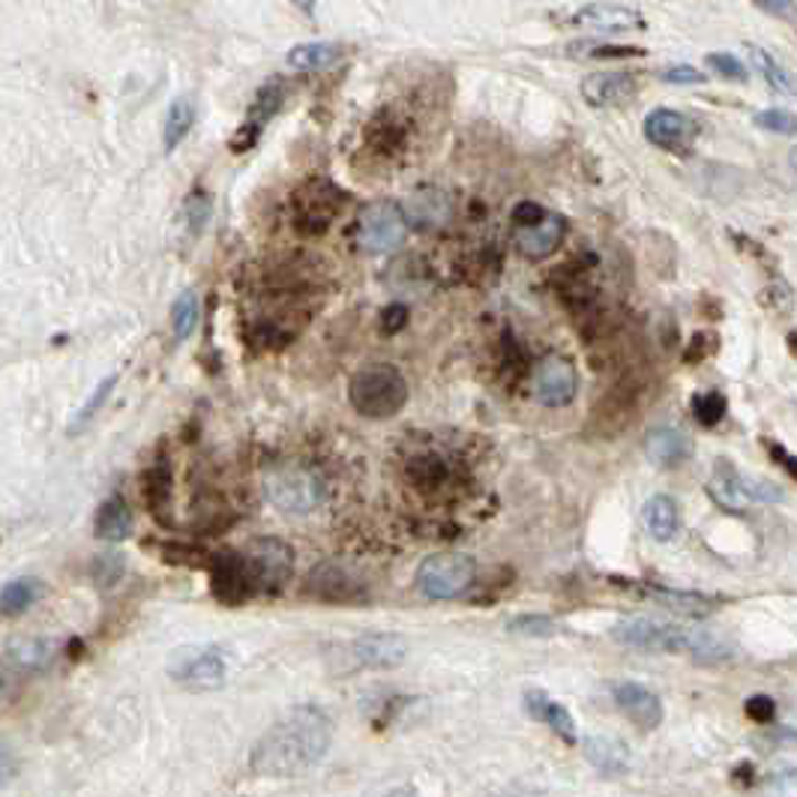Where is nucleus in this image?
<instances>
[{"mask_svg":"<svg viewBox=\"0 0 797 797\" xmlns=\"http://www.w3.org/2000/svg\"><path fill=\"white\" fill-rule=\"evenodd\" d=\"M369 585L357 576L354 570H348L339 561H321L312 573L306 576V594L321 603H333V606H348V603H360L366 599Z\"/></svg>","mask_w":797,"mask_h":797,"instance_id":"11","label":"nucleus"},{"mask_svg":"<svg viewBox=\"0 0 797 797\" xmlns=\"http://www.w3.org/2000/svg\"><path fill=\"white\" fill-rule=\"evenodd\" d=\"M585 758L591 762V765L597 767L599 774H606V776H618L629 767L627 744H620L618 737H606V734L587 737Z\"/></svg>","mask_w":797,"mask_h":797,"instance_id":"31","label":"nucleus"},{"mask_svg":"<svg viewBox=\"0 0 797 797\" xmlns=\"http://www.w3.org/2000/svg\"><path fill=\"white\" fill-rule=\"evenodd\" d=\"M159 555H162V561L171 566H204L213 552H204L201 545L174 543V540H171V543L159 545Z\"/></svg>","mask_w":797,"mask_h":797,"instance_id":"39","label":"nucleus"},{"mask_svg":"<svg viewBox=\"0 0 797 797\" xmlns=\"http://www.w3.org/2000/svg\"><path fill=\"white\" fill-rule=\"evenodd\" d=\"M201 321V304L195 291H183L171 306V330L178 342H187L189 336L195 333V327Z\"/></svg>","mask_w":797,"mask_h":797,"instance_id":"36","label":"nucleus"},{"mask_svg":"<svg viewBox=\"0 0 797 797\" xmlns=\"http://www.w3.org/2000/svg\"><path fill=\"white\" fill-rule=\"evenodd\" d=\"M645 528L657 543H671L678 531H681V513H678V503L669 495H653L645 510H641Z\"/></svg>","mask_w":797,"mask_h":797,"instance_id":"29","label":"nucleus"},{"mask_svg":"<svg viewBox=\"0 0 797 797\" xmlns=\"http://www.w3.org/2000/svg\"><path fill=\"white\" fill-rule=\"evenodd\" d=\"M524 711L531 713L536 723L549 725V729H552V732H555L557 737L564 741V744H576L578 741L576 720H573L564 704L555 702L549 692H543V690L524 692Z\"/></svg>","mask_w":797,"mask_h":797,"instance_id":"23","label":"nucleus"},{"mask_svg":"<svg viewBox=\"0 0 797 797\" xmlns=\"http://www.w3.org/2000/svg\"><path fill=\"white\" fill-rule=\"evenodd\" d=\"M762 444H765L767 456H771V459H774L776 465L783 468V471L791 474V477L797 480V456H791V453H788L786 447H783V444H779V440H774V438H762Z\"/></svg>","mask_w":797,"mask_h":797,"instance_id":"51","label":"nucleus"},{"mask_svg":"<svg viewBox=\"0 0 797 797\" xmlns=\"http://www.w3.org/2000/svg\"><path fill=\"white\" fill-rule=\"evenodd\" d=\"M45 597V582L36 576H21L10 578L3 591H0V608L7 618H15V615H24L33 603H40Z\"/></svg>","mask_w":797,"mask_h":797,"instance_id":"32","label":"nucleus"},{"mask_svg":"<svg viewBox=\"0 0 797 797\" xmlns=\"http://www.w3.org/2000/svg\"><path fill=\"white\" fill-rule=\"evenodd\" d=\"M498 354H501V375H510V381H513V378L524 375V366H528V354H524L522 348H519V342H516L510 330L503 333Z\"/></svg>","mask_w":797,"mask_h":797,"instance_id":"40","label":"nucleus"},{"mask_svg":"<svg viewBox=\"0 0 797 797\" xmlns=\"http://www.w3.org/2000/svg\"><path fill=\"white\" fill-rule=\"evenodd\" d=\"M171 678L183 690L210 692L220 690L225 683L229 666H225L220 648H195L189 650L187 657H178V662L171 666Z\"/></svg>","mask_w":797,"mask_h":797,"instance_id":"13","label":"nucleus"},{"mask_svg":"<svg viewBox=\"0 0 797 797\" xmlns=\"http://www.w3.org/2000/svg\"><path fill=\"white\" fill-rule=\"evenodd\" d=\"M246 564L258 594H276L291 578L294 549L279 536H258L246 545Z\"/></svg>","mask_w":797,"mask_h":797,"instance_id":"10","label":"nucleus"},{"mask_svg":"<svg viewBox=\"0 0 797 797\" xmlns=\"http://www.w3.org/2000/svg\"><path fill=\"white\" fill-rule=\"evenodd\" d=\"M510 633L516 636H555L561 624L552 618H545V615H522V618H513L507 624Z\"/></svg>","mask_w":797,"mask_h":797,"instance_id":"42","label":"nucleus"},{"mask_svg":"<svg viewBox=\"0 0 797 797\" xmlns=\"http://www.w3.org/2000/svg\"><path fill=\"white\" fill-rule=\"evenodd\" d=\"M192 124H195V99L192 96H180L168 108L166 129H162V145H166L168 153L189 136Z\"/></svg>","mask_w":797,"mask_h":797,"instance_id":"35","label":"nucleus"},{"mask_svg":"<svg viewBox=\"0 0 797 797\" xmlns=\"http://www.w3.org/2000/svg\"><path fill=\"white\" fill-rule=\"evenodd\" d=\"M708 495H711L713 501L720 503L723 510H729V513H744L753 501L758 503L783 501L779 486L765 480H750V477H744V474L734 468L732 461L725 459L716 461L713 477L708 480Z\"/></svg>","mask_w":797,"mask_h":797,"instance_id":"7","label":"nucleus"},{"mask_svg":"<svg viewBox=\"0 0 797 797\" xmlns=\"http://www.w3.org/2000/svg\"><path fill=\"white\" fill-rule=\"evenodd\" d=\"M94 531L99 540H111V543H120L132 534V513H129V507L120 495H111L96 507Z\"/></svg>","mask_w":797,"mask_h":797,"instance_id":"30","label":"nucleus"},{"mask_svg":"<svg viewBox=\"0 0 797 797\" xmlns=\"http://www.w3.org/2000/svg\"><path fill=\"white\" fill-rule=\"evenodd\" d=\"M578 393V372L573 360L561 354L543 357L534 369V396L545 408H566Z\"/></svg>","mask_w":797,"mask_h":797,"instance_id":"12","label":"nucleus"},{"mask_svg":"<svg viewBox=\"0 0 797 797\" xmlns=\"http://www.w3.org/2000/svg\"><path fill=\"white\" fill-rule=\"evenodd\" d=\"M294 7L306 15H315V7H318V0H294Z\"/></svg>","mask_w":797,"mask_h":797,"instance_id":"55","label":"nucleus"},{"mask_svg":"<svg viewBox=\"0 0 797 797\" xmlns=\"http://www.w3.org/2000/svg\"><path fill=\"white\" fill-rule=\"evenodd\" d=\"M771 788L783 795H797V767H783L771 776Z\"/></svg>","mask_w":797,"mask_h":797,"instance_id":"53","label":"nucleus"},{"mask_svg":"<svg viewBox=\"0 0 797 797\" xmlns=\"http://www.w3.org/2000/svg\"><path fill=\"white\" fill-rule=\"evenodd\" d=\"M716 348V336L713 333H695L687 346V354H683V363H702L704 357L713 354Z\"/></svg>","mask_w":797,"mask_h":797,"instance_id":"49","label":"nucleus"},{"mask_svg":"<svg viewBox=\"0 0 797 797\" xmlns=\"http://www.w3.org/2000/svg\"><path fill=\"white\" fill-rule=\"evenodd\" d=\"M645 453L653 465L660 468H678L683 461L692 456V440L683 435L681 429H669V426H660V429L648 432L645 438Z\"/></svg>","mask_w":797,"mask_h":797,"instance_id":"27","label":"nucleus"},{"mask_svg":"<svg viewBox=\"0 0 797 797\" xmlns=\"http://www.w3.org/2000/svg\"><path fill=\"white\" fill-rule=\"evenodd\" d=\"M612 585L629 594H639V597L657 599L660 606L671 608V612H681V615H704L711 612L720 599L708 597V594H692V591H671V587L650 585V582H636V578H618L612 576Z\"/></svg>","mask_w":797,"mask_h":797,"instance_id":"16","label":"nucleus"},{"mask_svg":"<svg viewBox=\"0 0 797 797\" xmlns=\"http://www.w3.org/2000/svg\"><path fill=\"white\" fill-rule=\"evenodd\" d=\"M662 78L671 84H702L704 75L699 70H692V66H671L662 73Z\"/></svg>","mask_w":797,"mask_h":797,"instance_id":"54","label":"nucleus"},{"mask_svg":"<svg viewBox=\"0 0 797 797\" xmlns=\"http://www.w3.org/2000/svg\"><path fill=\"white\" fill-rule=\"evenodd\" d=\"M477 582L474 557L461 552H438L417 566L414 585L426 599H459Z\"/></svg>","mask_w":797,"mask_h":797,"instance_id":"5","label":"nucleus"},{"mask_svg":"<svg viewBox=\"0 0 797 797\" xmlns=\"http://www.w3.org/2000/svg\"><path fill=\"white\" fill-rule=\"evenodd\" d=\"M639 91V82L633 73H591L582 82V96L585 103L597 105V108H612V105H624L629 103L633 96Z\"/></svg>","mask_w":797,"mask_h":797,"instance_id":"20","label":"nucleus"},{"mask_svg":"<svg viewBox=\"0 0 797 797\" xmlns=\"http://www.w3.org/2000/svg\"><path fill=\"white\" fill-rule=\"evenodd\" d=\"M699 136L695 120L671 108H657L645 117V138L662 150H687Z\"/></svg>","mask_w":797,"mask_h":797,"instance_id":"18","label":"nucleus"},{"mask_svg":"<svg viewBox=\"0 0 797 797\" xmlns=\"http://www.w3.org/2000/svg\"><path fill=\"white\" fill-rule=\"evenodd\" d=\"M791 304H795V294H791V288H788L786 283H774L765 291V306H771L774 312L786 315L788 309H791Z\"/></svg>","mask_w":797,"mask_h":797,"instance_id":"50","label":"nucleus"},{"mask_svg":"<svg viewBox=\"0 0 797 797\" xmlns=\"http://www.w3.org/2000/svg\"><path fill=\"white\" fill-rule=\"evenodd\" d=\"M333 725L327 713L315 704H300L276 720L267 732L255 741L249 753V767L255 774L270 776V779H297L315 765L330 750Z\"/></svg>","mask_w":797,"mask_h":797,"instance_id":"1","label":"nucleus"},{"mask_svg":"<svg viewBox=\"0 0 797 797\" xmlns=\"http://www.w3.org/2000/svg\"><path fill=\"white\" fill-rule=\"evenodd\" d=\"M576 28L597 33H624V31H639L645 28L639 10H629V7H618V3H591L573 15Z\"/></svg>","mask_w":797,"mask_h":797,"instance_id":"19","label":"nucleus"},{"mask_svg":"<svg viewBox=\"0 0 797 797\" xmlns=\"http://www.w3.org/2000/svg\"><path fill=\"white\" fill-rule=\"evenodd\" d=\"M545 210L534 201H522V204H516L513 208V225L516 229H528V225H534L536 220H543Z\"/></svg>","mask_w":797,"mask_h":797,"instance_id":"52","label":"nucleus"},{"mask_svg":"<svg viewBox=\"0 0 797 797\" xmlns=\"http://www.w3.org/2000/svg\"><path fill=\"white\" fill-rule=\"evenodd\" d=\"M183 213H187V225L192 231H201L204 225H208V216H210V195L204 192V189H195L192 195L187 199V208H183Z\"/></svg>","mask_w":797,"mask_h":797,"instance_id":"45","label":"nucleus"},{"mask_svg":"<svg viewBox=\"0 0 797 797\" xmlns=\"http://www.w3.org/2000/svg\"><path fill=\"white\" fill-rule=\"evenodd\" d=\"M342 57V49L333 42H300L288 52V63L294 70H304V73H315V70H327Z\"/></svg>","mask_w":797,"mask_h":797,"instance_id":"33","label":"nucleus"},{"mask_svg":"<svg viewBox=\"0 0 797 797\" xmlns=\"http://www.w3.org/2000/svg\"><path fill=\"white\" fill-rule=\"evenodd\" d=\"M791 166H795V171H797V150H795V153H791Z\"/></svg>","mask_w":797,"mask_h":797,"instance_id":"56","label":"nucleus"},{"mask_svg":"<svg viewBox=\"0 0 797 797\" xmlns=\"http://www.w3.org/2000/svg\"><path fill=\"white\" fill-rule=\"evenodd\" d=\"M402 210H405L408 225H414V229H440V225L450 222L453 199L444 189H417V192L402 204Z\"/></svg>","mask_w":797,"mask_h":797,"instance_id":"22","label":"nucleus"},{"mask_svg":"<svg viewBox=\"0 0 797 797\" xmlns=\"http://www.w3.org/2000/svg\"><path fill=\"white\" fill-rule=\"evenodd\" d=\"M283 103H285V84L279 82L264 84L262 91L255 94V99H252L243 126L234 132V138H231V150H234V153H246V150H252V147L258 145V138H262V132L267 129V124H270L273 117L279 115Z\"/></svg>","mask_w":797,"mask_h":797,"instance_id":"14","label":"nucleus"},{"mask_svg":"<svg viewBox=\"0 0 797 797\" xmlns=\"http://www.w3.org/2000/svg\"><path fill=\"white\" fill-rule=\"evenodd\" d=\"M54 657V645L45 639H19L10 641L3 650V669L7 674H36L49 669Z\"/></svg>","mask_w":797,"mask_h":797,"instance_id":"25","label":"nucleus"},{"mask_svg":"<svg viewBox=\"0 0 797 797\" xmlns=\"http://www.w3.org/2000/svg\"><path fill=\"white\" fill-rule=\"evenodd\" d=\"M405 325H408V306L405 304H390L381 312V333L384 336H396L398 330H405Z\"/></svg>","mask_w":797,"mask_h":797,"instance_id":"48","label":"nucleus"},{"mask_svg":"<svg viewBox=\"0 0 797 797\" xmlns=\"http://www.w3.org/2000/svg\"><path fill=\"white\" fill-rule=\"evenodd\" d=\"M450 465L435 453H419L405 465V480L417 489V492H440L450 486Z\"/></svg>","mask_w":797,"mask_h":797,"instance_id":"28","label":"nucleus"},{"mask_svg":"<svg viewBox=\"0 0 797 797\" xmlns=\"http://www.w3.org/2000/svg\"><path fill=\"white\" fill-rule=\"evenodd\" d=\"M615 639L629 648L653 650V653H690L699 662H725L734 657L732 641L720 639L702 629H687L681 624L657 618H629L615 627Z\"/></svg>","mask_w":797,"mask_h":797,"instance_id":"2","label":"nucleus"},{"mask_svg":"<svg viewBox=\"0 0 797 797\" xmlns=\"http://www.w3.org/2000/svg\"><path fill=\"white\" fill-rule=\"evenodd\" d=\"M566 237V220L561 213H549L545 210L543 220H536L528 229H519V249L524 258L531 262H543L552 252L561 249V243Z\"/></svg>","mask_w":797,"mask_h":797,"instance_id":"21","label":"nucleus"},{"mask_svg":"<svg viewBox=\"0 0 797 797\" xmlns=\"http://www.w3.org/2000/svg\"><path fill=\"white\" fill-rule=\"evenodd\" d=\"M264 492L273 507L285 513H312L325 501V486L312 471L304 468H276L264 477Z\"/></svg>","mask_w":797,"mask_h":797,"instance_id":"8","label":"nucleus"},{"mask_svg":"<svg viewBox=\"0 0 797 797\" xmlns=\"http://www.w3.org/2000/svg\"><path fill=\"white\" fill-rule=\"evenodd\" d=\"M708 66H711L713 73L723 75L729 82H746L750 73H746V66L734 54H708Z\"/></svg>","mask_w":797,"mask_h":797,"instance_id":"46","label":"nucleus"},{"mask_svg":"<svg viewBox=\"0 0 797 797\" xmlns=\"http://www.w3.org/2000/svg\"><path fill=\"white\" fill-rule=\"evenodd\" d=\"M348 201V192L336 187L327 178H309L306 183L294 189L291 195V225L304 237H321L333 220L342 213Z\"/></svg>","mask_w":797,"mask_h":797,"instance_id":"4","label":"nucleus"},{"mask_svg":"<svg viewBox=\"0 0 797 797\" xmlns=\"http://www.w3.org/2000/svg\"><path fill=\"white\" fill-rule=\"evenodd\" d=\"M405 234H408L405 210L393 201H372L357 213L354 243L369 255L398 249L405 243Z\"/></svg>","mask_w":797,"mask_h":797,"instance_id":"6","label":"nucleus"},{"mask_svg":"<svg viewBox=\"0 0 797 797\" xmlns=\"http://www.w3.org/2000/svg\"><path fill=\"white\" fill-rule=\"evenodd\" d=\"M612 699L618 704L620 713H627L633 725H639L645 732H653L662 723V702L660 695L636 681L612 683Z\"/></svg>","mask_w":797,"mask_h":797,"instance_id":"15","label":"nucleus"},{"mask_svg":"<svg viewBox=\"0 0 797 797\" xmlns=\"http://www.w3.org/2000/svg\"><path fill=\"white\" fill-rule=\"evenodd\" d=\"M750 61H753V66L762 73V78H765V84L774 91V94L797 96L795 75L788 73V70H783L774 54H767L765 49H758V45H750Z\"/></svg>","mask_w":797,"mask_h":797,"instance_id":"34","label":"nucleus"},{"mask_svg":"<svg viewBox=\"0 0 797 797\" xmlns=\"http://www.w3.org/2000/svg\"><path fill=\"white\" fill-rule=\"evenodd\" d=\"M636 405H639V387L633 381H624L608 390V396L594 408V423H599L603 432L624 429L636 414Z\"/></svg>","mask_w":797,"mask_h":797,"instance_id":"24","label":"nucleus"},{"mask_svg":"<svg viewBox=\"0 0 797 797\" xmlns=\"http://www.w3.org/2000/svg\"><path fill=\"white\" fill-rule=\"evenodd\" d=\"M141 495H145L147 513L153 516L159 524H171V468L168 461H157L141 474Z\"/></svg>","mask_w":797,"mask_h":797,"instance_id":"26","label":"nucleus"},{"mask_svg":"<svg viewBox=\"0 0 797 797\" xmlns=\"http://www.w3.org/2000/svg\"><path fill=\"white\" fill-rule=\"evenodd\" d=\"M210 573V594L220 599L222 606H243L246 599L258 594L255 578L249 573L246 555L234 549H220L208 561Z\"/></svg>","mask_w":797,"mask_h":797,"instance_id":"9","label":"nucleus"},{"mask_svg":"<svg viewBox=\"0 0 797 797\" xmlns=\"http://www.w3.org/2000/svg\"><path fill=\"white\" fill-rule=\"evenodd\" d=\"M348 402L366 419L396 417L408 402V381L393 363H372L348 381Z\"/></svg>","mask_w":797,"mask_h":797,"instance_id":"3","label":"nucleus"},{"mask_svg":"<svg viewBox=\"0 0 797 797\" xmlns=\"http://www.w3.org/2000/svg\"><path fill=\"white\" fill-rule=\"evenodd\" d=\"M744 711H746V716L753 720V723L767 725V723H774L776 704H774V699H771V695H753V699H746Z\"/></svg>","mask_w":797,"mask_h":797,"instance_id":"47","label":"nucleus"},{"mask_svg":"<svg viewBox=\"0 0 797 797\" xmlns=\"http://www.w3.org/2000/svg\"><path fill=\"white\" fill-rule=\"evenodd\" d=\"M366 141L369 147H375L378 153H396V150H402V145H405V129L398 124H393V120H387V117H378L375 124L369 126V132H366Z\"/></svg>","mask_w":797,"mask_h":797,"instance_id":"37","label":"nucleus"},{"mask_svg":"<svg viewBox=\"0 0 797 797\" xmlns=\"http://www.w3.org/2000/svg\"><path fill=\"white\" fill-rule=\"evenodd\" d=\"M755 126L776 132V136H797V117L783 108H771V111H758L755 115Z\"/></svg>","mask_w":797,"mask_h":797,"instance_id":"43","label":"nucleus"},{"mask_svg":"<svg viewBox=\"0 0 797 797\" xmlns=\"http://www.w3.org/2000/svg\"><path fill=\"white\" fill-rule=\"evenodd\" d=\"M115 384H117V375H108L103 384L94 390V396L87 398V402H84V408L78 411V417H75V423H73V432H82L84 426H87V423H91L96 414H99V408H103L105 402H108V396H111Z\"/></svg>","mask_w":797,"mask_h":797,"instance_id":"41","label":"nucleus"},{"mask_svg":"<svg viewBox=\"0 0 797 797\" xmlns=\"http://www.w3.org/2000/svg\"><path fill=\"white\" fill-rule=\"evenodd\" d=\"M570 54H576V57H629V54H639V49L603 45V42H576V45H570Z\"/></svg>","mask_w":797,"mask_h":797,"instance_id":"44","label":"nucleus"},{"mask_svg":"<svg viewBox=\"0 0 797 797\" xmlns=\"http://www.w3.org/2000/svg\"><path fill=\"white\" fill-rule=\"evenodd\" d=\"M725 408H729V402L720 390H708V393L692 396V417L699 419L704 429H713L725 417Z\"/></svg>","mask_w":797,"mask_h":797,"instance_id":"38","label":"nucleus"},{"mask_svg":"<svg viewBox=\"0 0 797 797\" xmlns=\"http://www.w3.org/2000/svg\"><path fill=\"white\" fill-rule=\"evenodd\" d=\"M408 657V645L396 633H366L351 645V660L360 669H396Z\"/></svg>","mask_w":797,"mask_h":797,"instance_id":"17","label":"nucleus"}]
</instances>
